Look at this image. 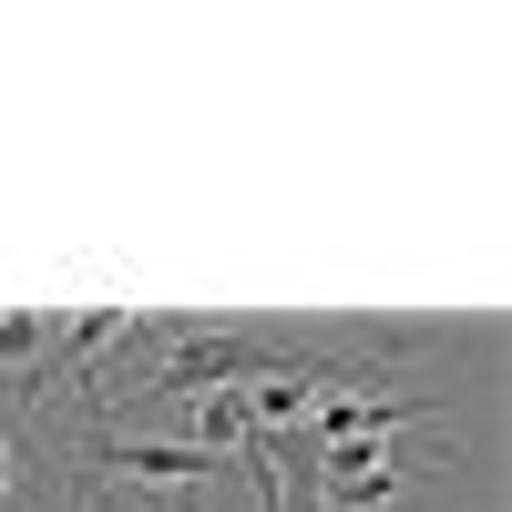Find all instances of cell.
Returning <instances> with one entry per match:
<instances>
[{"mask_svg": "<svg viewBox=\"0 0 512 512\" xmlns=\"http://www.w3.org/2000/svg\"><path fill=\"white\" fill-rule=\"evenodd\" d=\"M93 472H123V482H216L226 461H205L195 441H123V431H93Z\"/></svg>", "mask_w": 512, "mask_h": 512, "instance_id": "7a4b0ae2", "label": "cell"}, {"mask_svg": "<svg viewBox=\"0 0 512 512\" xmlns=\"http://www.w3.org/2000/svg\"><path fill=\"white\" fill-rule=\"evenodd\" d=\"M246 379H287V328H175L144 400H205V390H246Z\"/></svg>", "mask_w": 512, "mask_h": 512, "instance_id": "6da1fadb", "label": "cell"}, {"mask_svg": "<svg viewBox=\"0 0 512 512\" xmlns=\"http://www.w3.org/2000/svg\"><path fill=\"white\" fill-rule=\"evenodd\" d=\"M256 512H277V482H267V472H256Z\"/></svg>", "mask_w": 512, "mask_h": 512, "instance_id": "8992f818", "label": "cell"}, {"mask_svg": "<svg viewBox=\"0 0 512 512\" xmlns=\"http://www.w3.org/2000/svg\"><path fill=\"white\" fill-rule=\"evenodd\" d=\"M123 328H134V308H82L72 328H52V369H82L93 349H113Z\"/></svg>", "mask_w": 512, "mask_h": 512, "instance_id": "3957f363", "label": "cell"}, {"mask_svg": "<svg viewBox=\"0 0 512 512\" xmlns=\"http://www.w3.org/2000/svg\"><path fill=\"white\" fill-rule=\"evenodd\" d=\"M52 349V318H31V308H0V369L11 359H41Z\"/></svg>", "mask_w": 512, "mask_h": 512, "instance_id": "277c9868", "label": "cell"}, {"mask_svg": "<svg viewBox=\"0 0 512 512\" xmlns=\"http://www.w3.org/2000/svg\"><path fill=\"white\" fill-rule=\"evenodd\" d=\"M0 502H11V431H0Z\"/></svg>", "mask_w": 512, "mask_h": 512, "instance_id": "5b68a950", "label": "cell"}]
</instances>
